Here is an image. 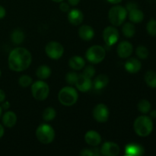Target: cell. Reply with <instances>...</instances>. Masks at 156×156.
I'll return each mask as SVG.
<instances>
[{"instance_id": "obj_1", "label": "cell", "mask_w": 156, "mask_h": 156, "mask_svg": "<svg viewBox=\"0 0 156 156\" xmlns=\"http://www.w3.org/2000/svg\"><path fill=\"white\" fill-rule=\"evenodd\" d=\"M32 62L31 53L24 47H16L10 52L8 58L9 69L14 72L24 71Z\"/></svg>"}, {"instance_id": "obj_2", "label": "cell", "mask_w": 156, "mask_h": 156, "mask_svg": "<svg viewBox=\"0 0 156 156\" xmlns=\"http://www.w3.org/2000/svg\"><path fill=\"white\" fill-rule=\"evenodd\" d=\"M133 129L136 133L140 136H148L153 130V122L151 117L145 114L140 116L134 121Z\"/></svg>"}, {"instance_id": "obj_3", "label": "cell", "mask_w": 156, "mask_h": 156, "mask_svg": "<svg viewBox=\"0 0 156 156\" xmlns=\"http://www.w3.org/2000/svg\"><path fill=\"white\" fill-rule=\"evenodd\" d=\"M79 99V94L76 88L72 86L63 87L58 94L59 103L66 107L74 105Z\"/></svg>"}, {"instance_id": "obj_4", "label": "cell", "mask_w": 156, "mask_h": 156, "mask_svg": "<svg viewBox=\"0 0 156 156\" xmlns=\"http://www.w3.org/2000/svg\"><path fill=\"white\" fill-rule=\"evenodd\" d=\"M127 16V10L121 5H114L108 12V19L111 24L114 27H119L126 20Z\"/></svg>"}, {"instance_id": "obj_5", "label": "cell", "mask_w": 156, "mask_h": 156, "mask_svg": "<svg viewBox=\"0 0 156 156\" xmlns=\"http://www.w3.org/2000/svg\"><path fill=\"white\" fill-rule=\"evenodd\" d=\"M36 137L42 144H50L55 139V130L50 124L43 123L36 129Z\"/></svg>"}, {"instance_id": "obj_6", "label": "cell", "mask_w": 156, "mask_h": 156, "mask_svg": "<svg viewBox=\"0 0 156 156\" xmlns=\"http://www.w3.org/2000/svg\"><path fill=\"white\" fill-rule=\"evenodd\" d=\"M31 93L34 98L39 101H43L48 98L50 87L43 80H38L32 83Z\"/></svg>"}, {"instance_id": "obj_7", "label": "cell", "mask_w": 156, "mask_h": 156, "mask_svg": "<svg viewBox=\"0 0 156 156\" xmlns=\"http://www.w3.org/2000/svg\"><path fill=\"white\" fill-rule=\"evenodd\" d=\"M106 56V50L101 45H93L87 50L85 58L92 64L100 63Z\"/></svg>"}, {"instance_id": "obj_8", "label": "cell", "mask_w": 156, "mask_h": 156, "mask_svg": "<svg viewBox=\"0 0 156 156\" xmlns=\"http://www.w3.org/2000/svg\"><path fill=\"white\" fill-rule=\"evenodd\" d=\"M45 53L51 59H59L64 53V47L61 44L56 41H50L46 45Z\"/></svg>"}, {"instance_id": "obj_9", "label": "cell", "mask_w": 156, "mask_h": 156, "mask_svg": "<svg viewBox=\"0 0 156 156\" xmlns=\"http://www.w3.org/2000/svg\"><path fill=\"white\" fill-rule=\"evenodd\" d=\"M102 36L106 45L111 47L118 41L120 38V34L118 30L114 26H108L105 28Z\"/></svg>"}, {"instance_id": "obj_10", "label": "cell", "mask_w": 156, "mask_h": 156, "mask_svg": "<svg viewBox=\"0 0 156 156\" xmlns=\"http://www.w3.org/2000/svg\"><path fill=\"white\" fill-rule=\"evenodd\" d=\"M109 109L105 104H98L93 110V117L98 123H105L109 119Z\"/></svg>"}, {"instance_id": "obj_11", "label": "cell", "mask_w": 156, "mask_h": 156, "mask_svg": "<svg viewBox=\"0 0 156 156\" xmlns=\"http://www.w3.org/2000/svg\"><path fill=\"white\" fill-rule=\"evenodd\" d=\"M101 154L105 156H117L120 154V146L114 142H105L100 149Z\"/></svg>"}, {"instance_id": "obj_12", "label": "cell", "mask_w": 156, "mask_h": 156, "mask_svg": "<svg viewBox=\"0 0 156 156\" xmlns=\"http://www.w3.org/2000/svg\"><path fill=\"white\" fill-rule=\"evenodd\" d=\"M75 85H76V88L81 92H87L91 90L93 85V82L91 78L87 77L86 76L82 73V74H79Z\"/></svg>"}, {"instance_id": "obj_13", "label": "cell", "mask_w": 156, "mask_h": 156, "mask_svg": "<svg viewBox=\"0 0 156 156\" xmlns=\"http://www.w3.org/2000/svg\"><path fill=\"white\" fill-rule=\"evenodd\" d=\"M133 51V46L129 41H121L117 48V55L121 59H127L132 55Z\"/></svg>"}, {"instance_id": "obj_14", "label": "cell", "mask_w": 156, "mask_h": 156, "mask_svg": "<svg viewBox=\"0 0 156 156\" xmlns=\"http://www.w3.org/2000/svg\"><path fill=\"white\" fill-rule=\"evenodd\" d=\"M124 68L127 73L135 74L140 71L142 68V63L138 59L129 58L125 62Z\"/></svg>"}, {"instance_id": "obj_15", "label": "cell", "mask_w": 156, "mask_h": 156, "mask_svg": "<svg viewBox=\"0 0 156 156\" xmlns=\"http://www.w3.org/2000/svg\"><path fill=\"white\" fill-rule=\"evenodd\" d=\"M83 20V13L79 9H73L69 11L68 21L71 24L74 26H78L82 24Z\"/></svg>"}, {"instance_id": "obj_16", "label": "cell", "mask_w": 156, "mask_h": 156, "mask_svg": "<svg viewBox=\"0 0 156 156\" xmlns=\"http://www.w3.org/2000/svg\"><path fill=\"white\" fill-rule=\"evenodd\" d=\"M85 141L89 146H98L101 143V136L95 130H88L85 135Z\"/></svg>"}, {"instance_id": "obj_17", "label": "cell", "mask_w": 156, "mask_h": 156, "mask_svg": "<svg viewBox=\"0 0 156 156\" xmlns=\"http://www.w3.org/2000/svg\"><path fill=\"white\" fill-rule=\"evenodd\" d=\"M78 34H79V37L82 41H89L94 37V30L91 26L88 25V24H84L79 27Z\"/></svg>"}, {"instance_id": "obj_18", "label": "cell", "mask_w": 156, "mask_h": 156, "mask_svg": "<svg viewBox=\"0 0 156 156\" xmlns=\"http://www.w3.org/2000/svg\"><path fill=\"white\" fill-rule=\"evenodd\" d=\"M144 149L137 143H129L125 147V155L129 156L143 155Z\"/></svg>"}, {"instance_id": "obj_19", "label": "cell", "mask_w": 156, "mask_h": 156, "mask_svg": "<svg viewBox=\"0 0 156 156\" xmlns=\"http://www.w3.org/2000/svg\"><path fill=\"white\" fill-rule=\"evenodd\" d=\"M17 115L13 111H6L2 115V123L3 126L8 128H12L15 126L17 123Z\"/></svg>"}, {"instance_id": "obj_20", "label": "cell", "mask_w": 156, "mask_h": 156, "mask_svg": "<svg viewBox=\"0 0 156 156\" xmlns=\"http://www.w3.org/2000/svg\"><path fill=\"white\" fill-rule=\"evenodd\" d=\"M69 66L72 69L75 71H79V70L83 69L85 66V61L82 56H74L70 58L69 60Z\"/></svg>"}, {"instance_id": "obj_21", "label": "cell", "mask_w": 156, "mask_h": 156, "mask_svg": "<svg viewBox=\"0 0 156 156\" xmlns=\"http://www.w3.org/2000/svg\"><path fill=\"white\" fill-rule=\"evenodd\" d=\"M108 83H109V78H108V76L105 74H101L98 75L94 79L93 85H94L95 89L101 90L102 88H105L108 85Z\"/></svg>"}, {"instance_id": "obj_22", "label": "cell", "mask_w": 156, "mask_h": 156, "mask_svg": "<svg viewBox=\"0 0 156 156\" xmlns=\"http://www.w3.org/2000/svg\"><path fill=\"white\" fill-rule=\"evenodd\" d=\"M129 19L131 22L139 24V23H141L144 19V14L138 8L132 9L129 11Z\"/></svg>"}, {"instance_id": "obj_23", "label": "cell", "mask_w": 156, "mask_h": 156, "mask_svg": "<svg viewBox=\"0 0 156 156\" xmlns=\"http://www.w3.org/2000/svg\"><path fill=\"white\" fill-rule=\"evenodd\" d=\"M51 69L46 65H41L38 66L36 70V76L41 80H45L51 76Z\"/></svg>"}, {"instance_id": "obj_24", "label": "cell", "mask_w": 156, "mask_h": 156, "mask_svg": "<svg viewBox=\"0 0 156 156\" xmlns=\"http://www.w3.org/2000/svg\"><path fill=\"white\" fill-rule=\"evenodd\" d=\"M145 82L146 85L150 88H156V73L152 70H149L146 73L144 76Z\"/></svg>"}, {"instance_id": "obj_25", "label": "cell", "mask_w": 156, "mask_h": 156, "mask_svg": "<svg viewBox=\"0 0 156 156\" xmlns=\"http://www.w3.org/2000/svg\"><path fill=\"white\" fill-rule=\"evenodd\" d=\"M122 33L126 37H133L136 34V28L134 24L131 22L125 23L122 27Z\"/></svg>"}, {"instance_id": "obj_26", "label": "cell", "mask_w": 156, "mask_h": 156, "mask_svg": "<svg viewBox=\"0 0 156 156\" xmlns=\"http://www.w3.org/2000/svg\"><path fill=\"white\" fill-rule=\"evenodd\" d=\"M11 40L15 44H21L24 40V33L21 29H15L11 34Z\"/></svg>"}, {"instance_id": "obj_27", "label": "cell", "mask_w": 156, "mask_h": 156, "mask_svg": "<svg viewBox=\"0 0 156 156\" xmlns=\"http://www.w3.org/2000/svg\"><path fill=\"white\" fill-rule=\"evenodd\" d=\"M56 116V110L52 108V107H48V108H45L44 111H43L42 117L44 119V120H45L46 122L52 121L53 120H54Z\"/></svg>"}, {"instance_id": "obj_28", "label": "cell", "mask_w": 156, "mask_h": 156, "mask_svg": "<svg viewBox=\"0 0 156 156\" xmlns=\"http://www.w3.org/2000/svg\"><path fill=\"white\" fill-rule=\"evenodd\" d=\"M137 108H138L139 111L140 113L143 114H146L150 112L152 106H151V104L149 101L146 100V99H142L139 101L138 105H137Z\"/></svg>"}, {"instance_id": "obj_29", "label": "cell", "mask_w": 156, "mask_h": 156, "mask_svg": "<svg viewBox=\"0 0 156 156\" xmlns=\"http://www.w3.org/2000/svg\"><path fill=\"white\" fill-rule=\"evenodd\" d=\"M136 54L140 59H146L149 56V50L145 46L140 45L136 50Z\"/></svg>"}, {"instance_id": "obj_30", "label": "cell", "mask_w": 156, "mask_h": 156, "mask_svg": "<svg viewBox=\"0 0 156 156\" xmlns=\"http://www.w3.org/2000/svg\"><path fill=\"white\" fill-rule=\"evenodd\" d=\"M33 83V79L28 75H22L18 79V84L23 88H27Z\"/></svg>"}, {"instance_id": "obj_31", "label": "cell", "mask_w": 156, "mask_h": 156, "mask_svg": "<svg viewBox=\"0 0 156 156\" xmlns=\"http://www.w3.org/2000/svg\"><path fill=\"white\" fill-rule=\"evenodd\" d=\"M78 76H79V74H78L76 72H69V73L66 75L65 80L66 82H67V84H69V85H75L76 80H77L78 79Z\"/></svg>"}, {"instance_id": "obj_32", "label": "cell", "mask_w": 156, "mask_h": 156, "mask_svg": "<svg viewBox=\"0 0 156 156\" xmlns=\"http://www.w3.org/2000/svg\"><path fill=\"white\" fill-rule=\"evenodd\" d=\"M146 30L152 37H156V20L151 19L146 24Z\"/></svg>"}, {"instance_id": "obj_33", "label": "cell", "mask_w": 156, "mask_h": 156, "mask_svg": "<svg viewBox=\"0 0 156 156\" xmlns=\"http://www.w3.org/2000/svg\"><path fill=\"white\" fill-rule=\"evenodd\" d=\"M80 155L82 156H98L101 154V152L98 149H82L80 152Z\"/></svg>"}, {"instance_id": "obj_34", "label": "cell", "mask_w": 156, "mask_h": 156, "mask_svg": "<svg viewBox=\"0 0 156 156\" xmlns=\"http://www.w3.org/2000/svg\"><path fill=\"white\" fill-rule=\"evenodd\" d=\"M83 69H84L82 74L86 76L87 77L91 78V79L92 77H94V75H95V69H94V67L93 66L88 65L86 66H85V67H84Z\"/></svg>"}, {"instance_id": "obj_35", "label": "cell", "mask_w": 156, "mask_h": 156, "mask_svg": "<svg viewBox=\"0 0 156 156\" xmlns=\"http://www.w3.org/2000/svg\"><path fill=\"white\" fill-rule=\"evenodd\" d=\"M59 9L62 12H69L70 10V5L68 2H64L63 1L59 2Z\"/></svg>"}, {"instance_id": "obj_36", "label": "cell", "mask_w": 156, "mask_h": 156, "mask_svg": "<svg viewBox=\"0 0 156 156\" xmlns=\"http://www.w3.org/2000/svg\"><path fill=\"white\" fill-rule=\"evenodd\" d=\"M136 8H138L137 4L135 2H128L127 4H126V9L127 10V12L132 10V9H136Z\"/></svg>"}, {"instance_id": "obj_37", "label": "cell", "mask_w": 156, "mask_h": 156, "mask_svg": "<svg viewBox=\"0 0 156 156\" xmlns=\"http://www.w3.org/2000/svg\"><path fill=\"white\" fill-rule=\"evenodd\" d=\"M6 15V11L3 6L0 5V19H2L3 18H5Z\"/></svg>"}, {"instance_id": "obj_38", "label": "cell", "mask_w": 156, "mask_h": 156, "mask_svg": "<svg viewBox=\"0 0 156 156\" xmlns=\"http://www.w3.org/2000/svg\"><path fill=\"white\" fill-rule=\"evenodd\" d=\"M5 100V92L2 89H0V103H2Z\"/></svg>"}, {"instance_id": "obj_39", "label": "cell", "mask_w": 156, "mask_h": 156, "mask_svg": "<svg viewBox=\"0 0 156 156\" xmlns=\"http://www.w3.org/2000/svg\"><path fill=\"white\" fill-rule=\"evenodd\" d=\"M81 0H68V3L72 6H76L79 5Z\"/></svg>"}, {"instance_id": "obj_40", "label": "cell", "mask_w": 156, "mask_h": 156, "mask_svg": "<svg viewBox=\"0 0 156 156\" xmlns=\"http://www.w3.org/2000/svg\"><path fill=\"white\" fill-rule=\"evenodd\" d=\"M2 108L5 110H8L10 108V103L9 101H3L2 105Z\"/></svg>"}, {"instance_id": "obj_41", "label": "cell", "mask_w": 156, "mask_h": 156, "mask_svg": "<svg viewBox=\"0 0 156 156\" xmlns=\"http://www.w3.org/2000/svg\"><path fill=\"white\" fill-rule=\"evenodd\" d=\"M107 1H108V2L111 3V4L117 5V4H119V3L121 2L123 0H107Z\"/></svg>"}, {"instance_id": "obj_42", "label": "cell", "mask_w": 156, "mask_h": 156, "mask_svg": "<svg viewBox=\"0 0 156 156\" xmlns=\"http://www.w3.org/2000/svg\"><path fill=\"white\" fill-rule=\"evenodd\" d=\"M5 133V129H4V126L0 123V139L3 136Z\"/></svg>"}, {"instance_id": "obj_43", "label": "cell", "mask_w": 156, "mask_h": 156, "mask_svg": "<svg viewBox=\"0 0 156 156\" xmlns=\"http://www.w3.org/2000/svg\"><path fill=\"white\" fill-rule=\"evenodd\" d=\"M150 117L152 118H156V111H152L150 113Z\"/></svg>"}, {"instance_id": "obj_44", "label": "cell", "mask_w": 156, "mask_h": 156, "mask_svg": "<svg viewBox=\"0 0 156 156\" xmlns=\"http://www.w3.org/2000/svg\"><path fill=\"white\" fill-rule=\"evenodd\" d=\"M51 1L54 2H58V3H59V2H61L64 1V0H51Z\"/></svg>"}, {"instance_id": "obj_45", "label": "cell", "mask_w": 156, "mask_h": 156, "mask_svg": "<svg viewBox=\"0 0 156 156\" xmlns=\"http://www.w3.org/2000/svg\"><path fill=\"white\" fill-rule=\"evenodd\" d=\"M2 107H0V117H2Z\"/></svg>"}, {"instance_id": "obj_46", "label": "cell", "mask_w": 156, "mask_h": 156, "mask_svg": "<svg viewBox=\"0 0 156 156\" xmlns=\"http://www.w3.org/2000/svg\"><path fill=\"white\" fill-rule=\"evenodd\" d=\"M1 74H2V73H1V70H0V77H1Z\"/></svg>"}, {"instance_id": "obj_47", "label": "cell", "mask_w": 156, "mask_h": 156, "mask_svg": "<svg viewBox=\"0 0 156 156\" xmlns=\"http://www.w3.org/2000/svg\"><path fill=\"white\" fill-rule=\"evenodd\" d=\"M155 3H156V0H155Z\"/></svg>"}]
</instances>
